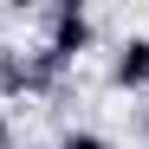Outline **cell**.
<instances>
[{
    "instance_id": "277c9868",
    "label": "cell",
    "mask_w": 149,
    "mask_h": 149,
    "mask_svg": "<svg viewBox=\"0 0 149 149\" xmlns=\"http://www.w3.org/2000/svg\"><path fill=\"white\" fill-rule=\"evenodd\" d=\"M58 149H110V136H104V130H65Z\"/></svg>"
},
{
    "instance_id": "5b68a950",
    "label": "cell",
    "mask_w": 149,
    "mask_h": 149,
    "mask_svg": "<svg viewBox=\"0 0 149 149\" xmlns=\"http://www.w3.org/2000/svg\"><path fill=\"white\" fill-rule=\"evenodd\" d=\"M0 149H13V123L7 117H0Z\"/></svg>"
},
{
    "instance_id": "8992f818",
    "label": "cell",
    "mask_w": 149,
    "mask_h": 149,
    "mask_svg": "<svg viewBox=\"0 0 149 149\" xmlns=\"http://www.w3.org/2000/svg\"><path fill=\"white\" fill-rule=\"evenodd\" d=\"M143 143H149V104H143Z\"/></svg>"
},
{
    "instance_id": "3957f363",
    "label": "cell",
    "mask_w": 149,
    "mask_h": 149,
    "mask_svg": "<svg viewBox=\"0 0 149 149\" xmlns=\"http://www.w3.org/2000/svg\"><path fill=\"white\" fill-rule=\"evenodd\" d=\"M0 97H33V65L19 45H0Z\"/></svg>"
},
{
    "instance_id": "6da1fadb",
    "label": "cell",
    "mask_w": 149,
    "mask_h": 149,
    "mask_svg": "<svg viewBox=\"0 0 149 149\" xmlns=\"http://www.w3.org/2000/svg\"><path fill=\"white\" fill-rule=\"evenodd\" d=\"M45 52H58L65 65H78L91 45H97V19L78 7V0H58V7H45Z\"/></svg>"
},
{
    "instance_id": "7a4b0ae2",
    "label": "cell",
    "mask_w": 149,
    "mask_h": 149,
    "mask_svg": "<svg viewBox=\"0 0 149 149\" xmlns=\"http://www.w3.org/2000/svg\"><path fill=\"white\" fill-rule=\"evenodd\" d=\"M110 91H149V39L130 33L110 52Z\"/></svg>"
}]
</instances>
